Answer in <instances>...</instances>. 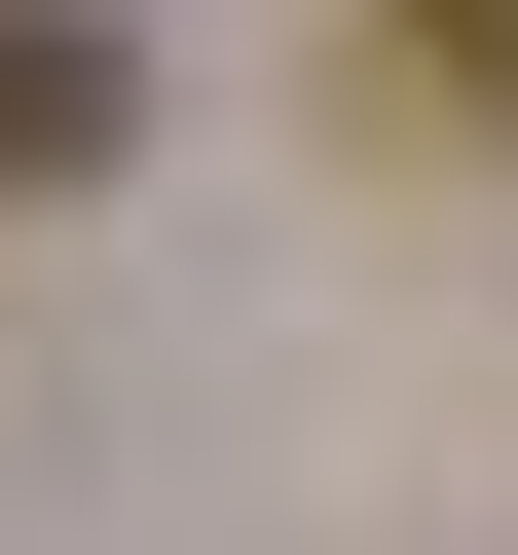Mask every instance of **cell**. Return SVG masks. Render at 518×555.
<instances>
[{
    "mask_svg": "<svg viewBox=\"0 0 518 555\" xmlns=\"http://www.w3.org/2000/svg\"><path fill=\"white\" fill-rule=\"evenodd\" d=\"M112 112H148L112 0H0V185H112Z\"/></svg>",
    "mask_w": 518,
    "mask_h": 555,
    "instance_id": "obj_1",
    "label": "cell"
},
{
    "mask_svg": "<svg viewBox=\"0 0 518 555\" xmlns=\"http://www.w3.org/2000/svg\"><path fill=\"white\" fill-rule=\"evenodd\" d=\"M444 112H518V0H444Z\"/></svg>",
    "mask_w": 518,
    "mask_h": 555,
    "instance_id": "obj_2",
    "label": "cell"
}]
</instances>
